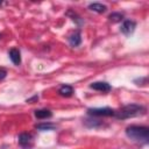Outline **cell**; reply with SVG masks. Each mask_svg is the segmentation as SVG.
<instances>
[{"instance_id":"5bb4252c","label":"cell","mask_w":149,"mask_h":149,"mask_svg":"<svg viewBox=\"0 0 149 149\" xmlns=\"http://www.w3.org/2000/svg\"><path fill=\"white\" fill-rule=\"evenodd\" d=\"M85 125L87 126V127H98L99 125H100V122H99V120H85Z\"/></svg>"},{"instance_id":"9a60e30c","label":"cell","mask_w":149,"mask_h":149,"mask_svg":"<svg viewBox=\"0 0 149 149\" xmlns=\"http://www.w3.org/2000/svg\"><path fill=\"white\" fill-rule=\"evenodd\" d=\"M6 76H7V71H6L3 68H0V80L3 79Z\"/></svg>"},{"instance_id":"8992f818","label":"cell","mask_w":149,"mask_h":149,"mask_svg":"<svg viewBox=\"0 0 149 149\" xmlns=\"http://www.w3.org/2000/svg\"><path fill=\"white\" fill-rule=\"evenodd\" d=\"M91 88L95 90V91H100V92H109L111 91V85L106 81H95V83H92L90 85Z\"/></svg>"},{"instance_id":"6da1fadb","label":"cell","mask_w":149,"mask_h":149,"mask_svg":"<svg viewBox=\"0 0 149 149\" xmlns=\"http://www.w3.org/2000/svg\"><path fill=\"white\" fill-rule=\"evenodd\" d=\"M146 113V107H143L142 105H137V104H129L123 106L122 108H120L119 111H115V118L116 119H129V118H135L139 115H143Z\"/></svg>"},{"instance_id":"277c9868","label":"cell","mask_w":149,"mask_h":149,"mask_svg":"<svg viewBox=\"0 0 149 149\" xmlns=\"http://www.w3.org/2000/svg\"><path fill=\"white\" fill-rule=\"evenodd\" d=\"M135 27H136V23L135 21L133 20H125L121 24V28L120 30L125 34V35H130L134 30H135Z\"/></svg>"},{"instance_id":"e0dca14e","label":"cell","mask_w":149,"mask_h":149,"mask_svg":"<svg viewBox=\"0 0 149 149\" xmlns=\"http://www.w3.org/2000/svg\"><path fill=\"white\" fill-rule=\"evenodd\" d=\"M0 37H1V34H0Z\"/></svg>"},{"instance_id":"9c48e42d","label":"cell","mask_w":149,"mask_h":149,"mask_svg":"<svg viewBox=\"0 0 149 149\" xmlns=\"http://www.w3.org/2000/svg\"><path fill=\"white\" fill-rule=\"evenodd\" d=\"M88 9L93 10V12H97V13H105L107 7L102 3H99V2H94V3H90L88 5Z\"/></svg>"},{"instance_id":"4fadbf2b","label":"cell","mask_w":149,"mask_h":149,"mask_svg":"<svg viewBox=\"0 0 149 149\" xmlns=\"http://www.w3.org/2000/svg\"><path fill=\"white\" fill-rule=\"evenodd\" d=\"M108 19L112 22H120L123 19V14H121V13H112V14H109Z\"/></svg>"},{"instance_id":"7a4b0ae2","label":"cell","mask_w":149,"mask_h":149,"mask_svg":"<svg viewBox=\"0 0 149 149\" xmlns=\"http://www.w3.org/2000/svg\"><path fill=\"white\" fill-rule=\"evenodd\" d=\"M126 135L136 142L140 143H148L149 141V128L144 126H129L126 128Z\"/></svg>"},{"instance_id":"2e32d148","label":"cell","mask_w":149,"mask_h":149,"mask_svg":"<svg viewBox=\"0 0 149 149\" xmlns=\"http://www.w3.org/2000/svg\"><path fill=\"white\" fill-rule=\"evenodd\" d=\"M0 5H1V1H0Z\"/></svg>"},{"instance_id":"30bf717a","label":"cell","mask_w":149,"mask_h":149,"mask_svg":"<svg viewBox=\"0 0 149 149\" xmlns=\"http://www.w3.org/2000/svg\"><path fill=\"white\" fill-rule=\"evenodd\" d=\"M58 93H59L62 97H71L72 93H73V88H72V86H70V85H63V86L59 87Z\"/></svg>"},{"instance_id":"52a82bcc","label":"cell","mask_w":149,"mask_h":149,"mask_svg":"<svg viewBox=\"0 0 149 149\" xmlns=\"http://www.w3.org/2000/svg\"><path fill=\"white\" fill-rule=\"evenodd\" d=\"M8 56L10 58V61L15 64V65H20L21 63V55H20V51L16 49V48H13L9 50L8 52Z\"/></svg>"},{"instance_id":"3957f363","label":"cell","mask_w":149,"mask_h":149,"mask_svg":"<svg viewBox=\"0 0 149 149\" xmlns=\"http://www.w3.org/2000/svg\"><path fill=\"white\" fill-rule=\"evenodd\" d=\"M87 113L93 116H111L115 114V111L109 108V107H104V108H88Z\"/></svg>"},{"instance_id":"8fae6325","label":"cell","mask_w":149,"mask_h":149,"mask_svg":"<svg viewBox=\"0 0 149 149\" xmlns=\"http://www.w3.org/2000/svg\"><path fill=\"white\" fill-rule=\"evenodd\" d=\"M52 113L49 109H37L35 111V116L37 119H47V118H51Z\"/></svg>"},{"instance_id":"ba28073f","label":"cell","mask_w":149,"mask_h":149,"mask_svg":"<svg viewBox=\"0 0 149 149\" xmlns=\"http://www.w3.org/2000/svg\"><path fill=\"white\" fill-rule=\"evenodd\" d=\"M69 43L72 47H78L81 43V36L79 31H74L69 36Z\"/></svg>"},{"instance_id":"5b68a950","label":"cell","mask_w":149,"mask_h":149,"mask_svg":"<svg viewBox=\"0 0 149 149\" xmlns=\"http://www.w3.org/2000/svg\"><path fill=\"white\" fill-rule=\"evenodd\" d=\"M33 143V136L28 133H22L19 135V144L23 148H29L31 147Z\"/></svg>"},{"instance_id":"7c38bea8","label":"cell","mask_w":149,"mask_h":149,"mask_svg":"<svg viewBox=\"0 0 149 149\" xmlns=\"http://www.w3.org/2000/svg\"><path fill=\"white\" fill-rule=\"evenodd\" d=\"M56 126L50 122H42V123L36 125V129H38V130H52Z\"/></svg>"}]
</instances>
